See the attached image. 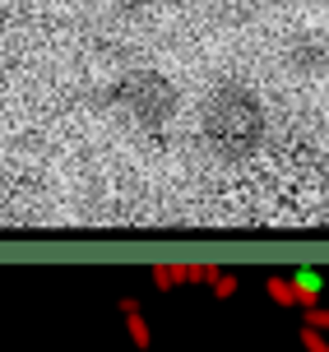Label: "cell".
Here are the masks:
<instances>
[{
    "label": "cell",
    "mask_w": 329,
    "mask_h": 352,
    "mask_svg": "<svg viewBox=\"0 0 329 352\" xmlns=\"http://www.w3.org/2000/svg\"><path fill=\"white\" fill-rule=\"evenodd\" d=\"M204 125L218 144H227V148L242 153V148H251L255 135H260V102H255L242 84H223V88L209 93Z\"/></svg>",
    "instance_id": "cell-1"
},
{
    "label": "cell",
    "mask_w": 329,
    "mask_h": 352,
    "mask_svg": "<svg viewBox=\"0 0 329 352\" xmlns=\"http://www.w3.org/2000/svg\"><path fill=\"white\" fill-rule=\"evenodd\" d=\"M121 316H125V334H130V343H135L139 352H149L153 329H149V320H144V301L139 297H121Z\"/></svg>",
    "instance_id": "cell-2"
},
{
    "label": "cell",
    "mask_w": 329,
    "mask_h": 352,
    "mask_svg": "<svg viewBox=\"0 0 329 352\" xmlns=\"http://www.w3.org/2000/svg\"><path fill=\"white\" fill-rule=\"evenodd\" d=\"M288 283H293L301 311H306V306H320V297H325V274H320V269H293Z\"/></svg>",
    "instance_id": "cell-3"
},
{
    "label": "cell",
    "mask_w": 329,
    "mask_h": 352,
    "mask_svg": "<svg viewBox=\"0 0 329 352\" xmlns=\"http://www.w3.org/2000/svg\"><path fill=\"white\" fill-rule=\"evenodd\" d=\"M264 292L274 297V306H283V311H297L301 301H297L293 283H288V274H274V278H264Z\"/></svg>",
    "instance_id": "cell-4"
},
{
    "label": "cell",
    "mask_w": 329,
    "mask_h": 352,
    "mask_svg": "<svg viewBox=\"0 0 329 352\" xmlns=\"http://www.w3.org/2000/svg\"><path fill=\"white\" fill-rule=\"evenodd\" d=\"M237 283H242V278H237L232 269H218V274L209 278V287H213V297H218V301H227L232 292H237Z\"/></svg>",
    "instance_id": "cell-5"
},
{
    "label": "cell",
    "mask_w": 329,
    "mask_h": 352,
    "mask_svg": "<svg viewBox=\"0 0 329 352\" xmlns=\"http://www.w3.org/2000/svg\"><path fill=\"white\" fill-rule=\"evenodd\" d=\"M301 324H311V329L329 334V306H325V301H320V306H306V311H301Z\"/></svg>",
    "instance_id": "cell-6"
},
{
    "label": "cell",
    "mask_w": 329,
    "mask_h": 352,
    "mask_svg": "<svg viewBox=\"0 0 329 352\" xmlns=\"http://www.w3.org/2000/svg\"><path fill=\"white\" fill-rule=\"evenodd\" d=\"M301 348L306 352H329V334L311 329V324H301Z\"/></svg>",
    "instance_id": "cell-7"
},
{
    "label": "cell",
    "mask_w": 329,
    "mask_h": 352,
    "mask_svg": "<svg viewBox=\"0 0 329 352\" xmlns=\"http://www.w3.org/2000/svg\"><path fill=\"white\" fill-rule=\"evenodd\" d=\"M153 283L162 287V292L176 287V283H181V278H176V264H153Z\"/></svg>",
    "instance_id": "cell-8"
},
{
    "label": "cell",
    "mask_w": 329,
    "mask_h": 352,
    "mask_svg": "<svg viewBox=\"0 0 329 352\" xmlns=\"http://www.w3.org/2000/svg\"><path fill=\"white\" fill-rule=\"evenodd\" d=\"M0 33H5V0H0Z\"/></svg>",
    "instance_id": "cell-9"
}]
</instances>
